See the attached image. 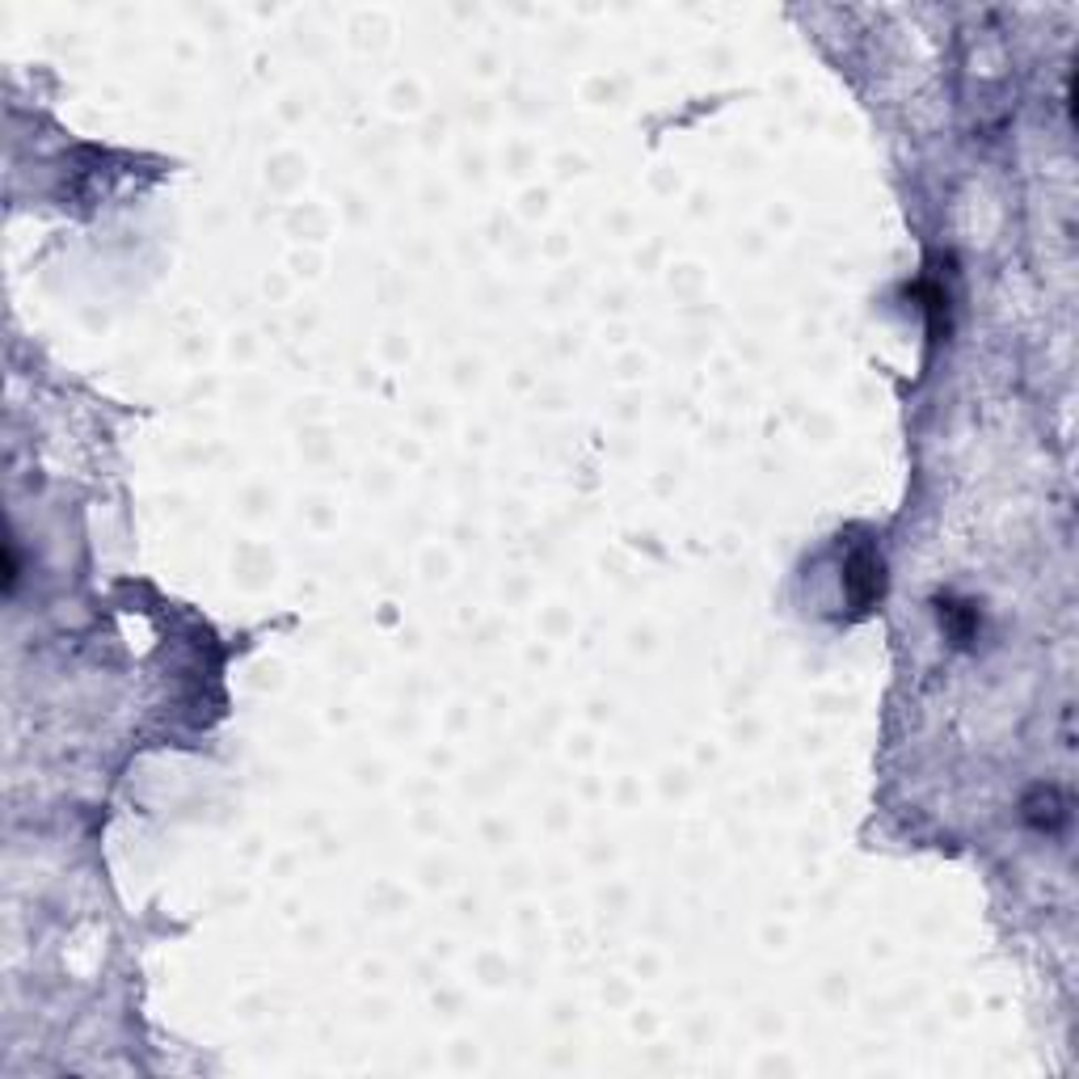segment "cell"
Instances as JSON below:
<instances>
[{"instance_id":"obj_1","label":"cell","mask_w":1079,"mask_h":1079,"mask_svg":"<svg viewBox=\"0 0 1079 1079\" xmlns=\"http://www.w3.org/2000/svg\"><path fill=\"white\" fill-rule=\"evenodd\" d=\"M848 587H852L856 607H868L873 599H882V561L873 553H856L848 566Z\"/></svg>"}]
</instances>
